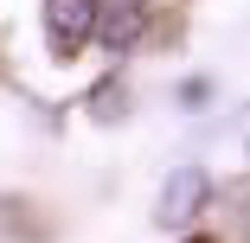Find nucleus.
Here are the masks:
<instances>
[{
	"label": "nucleus",
	"mask_w": 250,
	"mask_h": 243,
	"mask_svg": "<svg viewBox=\"0 0 250 243\" xmlns=\"http://www.w3.org/2000/svg\"><path fill=\"white\" fill-rule=\"evenodd\" d=\"M192 243H212V237H192Z\"/></svg>",
	"instance_id": "nucleus-5"
},
{
	"label": "nucleus",
	"mask_w": 250,
	"mask_h": 243,
	"mask_svg": "<svg viewBox=\"0 0 250 243\" xmlns=\"http://www.w3.org/2000/svg\"><path fill=\"white\" fill-rule=\"evenodd\" d=\"M96 13H103V0H45V38L58 58L83 52V38H96Z\"/></svg>",
	"instance_id": "nucleus-1"
},
{
	"label": "nucleus",
	"mask_w": 250,
	"mask_h": 243,
	"mask_svg": "<svg viewBox=\"0 0 250 243\" xmlns=\"http://www.w3.org/2000/svg\"><path fill=\"white\" fill-rule=\"evenodd\" d=\"M206 192H212V179H206V173H199V167H180V173L161 186V205H154V218H161V224H186V218H199Z\"/></svg>",
	"instance_id": "nucleus-2"
},
{
	"label": "nucleus",
	"mask_w": 250,
	"mask_h": 243,
	"mask_svg": "<svg viewBox=\"0 0 250 243\" xmlns=\"http://www.w3.org/2000/svg\"><path fill=\"white\" fill-rule=\"evenodd\" d=\"M96 32H103V52H135L147 38V0H116L109 13H96Z\"/></svg>",
	"instance_id": "nucleus-3"
},
{
	"label": "nucleus",
	"mask_w": 250,
	"mask_h": 243,
	"mask_svg": "<svg viewBox=\"0 0 250 243\" xmlns=\"http://www.w3.org/2000/svg\"><path fill=\"white\" fill-rule=\"evenodd\" d=\"M116 96H122V90H116V83H103V90H96V115H103V122H109V115H116Z\"/></svg>",
	"instance_id": "nucleus-4"
}]
</instances>
